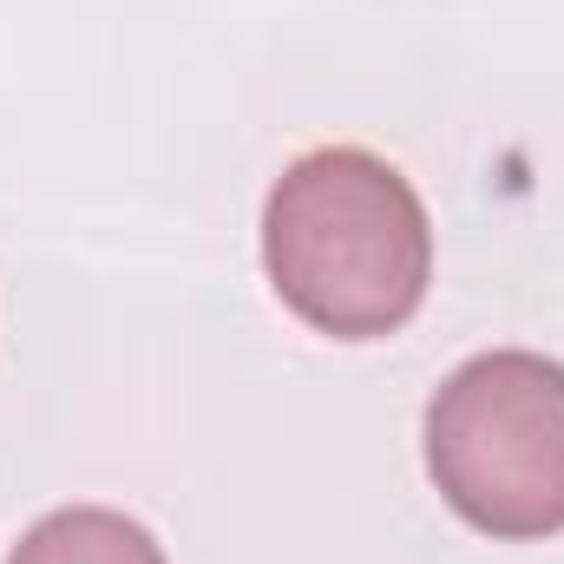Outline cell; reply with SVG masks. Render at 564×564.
Segmentation results:
<instances>
[{
	"label": "cell",
	"instance_id": "cell-1",
	"mask_svg": "<svg viewBox=\"0 0 564 564\" xmlns=\"http://www.w3.org/2000/svg\"><path fill=\"white\" fill-rule=\"evenodd\" d=\"M263 270L315 335L381 341L408 328L433 282L421 191L361 144L302 151L263 204Z\"/></svg>",
	"mask_w": 564,
	"mask_h": 564
},
{
	"label": "cell",
	"instance_id": "cell-2",
	"mask_svg": "<svg viewBox=\"0 0 564 564\" xmlns=\"http://www.w3.org/2000/svg\"><path fill=\"white\" fill-rule=\"evenodd\" d=\"M426 473L486 539L564 532V361L492 348L453 368L426 401Z\"/></svg>",
	"mask_w": 564,
	"mask_h": 564
},
{
	"label": "cell",
	"instance_id": "cell-3",
	"mask_svg": "<svg viewBox=\"0 0 564 564\" xmlns=\"http://www.w3.org/2000/svg\"><path fill=\"white\" fill-rule=\"evenodd\" d=\"M7 564H164V552L139 519L112 506H66V512H46Z\"/></svg>",
	"mask_w": 564,
	"mask_h": 564
}]
</instances>
